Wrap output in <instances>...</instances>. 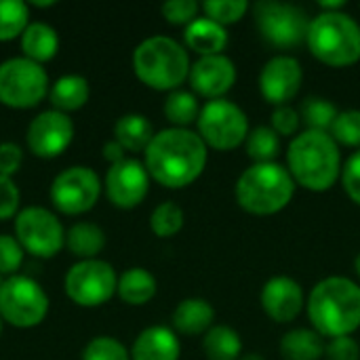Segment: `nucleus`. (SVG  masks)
I'll return each mask as SVG.
<instances>
[{"instance_id": "nucleus-1", "label": "nucleus", "mask_w": 360, "mask_h": 360, "mask_svg": "<svg viewBox=\"0 0 360 360\" xmlns=\"http://www.w3.org/2000/svg\"><path fill=\"white\" fill-rule=\"evenodd\" d=\"M143 156V165L154 181L165 188L179 190L202 175L209 152L198 133L171 127L154 135Z\"/></svg>"}, {"instance_id": "nucleus-2", "label": "nucleus", "mask_w": 360, "mask_h": 360, "mask_svg": "<svg viewBox=\"0 0 360 360\" xmlns=\"http://www.w3.org/2000/svg\"><path fill=\"white\" fill-rule=\"evenodd\" d=\"M308 316L323 338H352L360 327V287L346 276L323 278L308 297Z\"/></svg>"}, {"instance_id": "nucleus-3", "label": "nucleus", "mask_w": 360, "mask_h": 360, "mask_svg": "<svg viewBox=\"0 0 360 360\" xmlns=\"http://www.w3.org/2000/svg\"><path fill=\"white\" fill-rule=\"evenodd\" d=\"M287 169L293 181L310 192H327L342 177V154L325 131H304L287 150Z\"/></svg>"}, {"instance_id": "nucleus-4", "label": "nucleus", "mask_w": 360, "mask_h": 360, "mask_svg": "<svg viewBox=\"0 0 360 360\" xmlns=\"http://www.w3.org/2000/svg\"><path fill=\"white\" fill-rule=\"evenodd\" d=\"M295 181L287 167L278 162L251 165L236 181L234 194L240 209L251 215L281 213L295 194Z\"/></svg>"}, {"instance_id": "nucleus-5", "label": "nucleus", "mask_w": 360, "mask_h": 360, "mask_svg": "<svg viewBox=\"0 0 360 360\" xmlns=\"http://www.w3.org/2000/svg\"><path fill=\"white\" fill-rule=\"evenodd\" d=\"M190 68L188 51L169 36H150L133 51L135 76L154 91H177Z\"/></svg>"}, {"instance_id": "nucleus-6", "label": "nucleus", "mask_w": 360, "mask_h": 360, "mask_svg": "<svg viewBox=\"0 0 360 360\" xmlns=\"http://www.w3.org/2000/svg\"><path fill=\"white\" fill-rule=\"evenodd\" d=\"M310 53L329 68H348L360 59V23L348 13L321 11L308 30Z\"/></svg>"}, {"instance_id": "nucleus-7", "label": "nucleus", "mask_w": 360, "mask_h": 360, "mask_svg": "<svg viewBox=\"0 0 360 360\" xmlns=\"http://www.w3.org/2000/svg\"><path fill=\"white\" fill-rule=\"evenodd\" d=\"M46 93L49 74L40 63L27 57H11L0 63V103L6 108H36Z\"/></svg>"}, {"instance_id": "nucleus-8", "label": "nucleus", "mask_w": 360, "mask_h": 360, "mask_svg": "<svg viewBox=\"0 0 360 360\" xmlns=\"http://www.w3.org/2000/svg\"><path fill=\"white\" fill-rule=\"evenodd\" d=\"M198 135L207 148L228 152L247 141L249 120L243 108L228 99H213L200 108V116L196 120Z\"/></svg>"}, {"instance_id": "nucleus-9", "label": "nucleus", "mask_w": 360, "mask_h": 360, "mask_svg": "<svg viewBox=\"0 0 360 360\" xmlns=\"http://www.w3.org/2000/svg\"><path fill=\"white\" fill-rule=\"evenodd\" d=\"M49 297L30 276H11L0 287V319L19 329H32L46 319Z\"/></svg>"}, {"instance_id": "nucleus-10", "label": "nucleus", "mask_w": 360, "mask_h": 360, "mask_svg": "<svg viewBox=\"0 0 360 360\" xmlns=\"http://www.w3.org/2000/svg\"><path fill=\"white\" fill-rule=\"evenodd\" d=\"M255 23L262 36L276 49H295L306 42L310 17L304 8L287 2H259L253 6Z\"/></svg>"}, {"instance_id": "nucleus-11", "label": "nucleus", "mask_w": 360, "mask_h": 360, "mask_svg": "<svg viewBox=\"0 0 360 360\" xmlns=\"http://www.w3.org/2000/svg\"><path fill=\"white\" fill-rule=\"evenodd\" d=\"M68 297L82 308H97L110 302L118 289L116 270L103 259H80L63 281Z\"/></svg>"}, {"instance_id": "nucleus-12", "label": "nucleus", "mask_w": 360, "mask_h": 360, "mask_svg": "<svg viewBox=\"0 0 360 360\" xmlns=\"http://www.w3.org/2000/svg\"><path fill=\"white\" fill-rule=\"evenodd\" d=\"M15 238L34 257H55L65 245V232L55 213L44 207H25L15 217Z\"/></svg>"}, {"instance_id": "nucleus-13", "label": "nucleus", "mask_w": 360, "mask_h": 360, "mask_svg": "<svg viewBox=\"0 0 360 360\" xmlns=\"http://www.w3.org/2000/svg\"><path fill=\"white\" fill-rule=\"evenodd\" d=\"M51 202L63 215H80L91 211L101 194L99 175L89 167H70L51 184Z\"/></svg>"}, {"instance_id": "nucleus-14", "label": "nucleus", "mask_w": 360, "mask_h": 360, "mask_svg": "<svg viewBox=\"0 0 360 360\" xmlns=\"http://www.w3.org/2000/svg\"><path fill=\"white\" fill-rule=\"evenodd\" d=\"M74 139V122L68 114L57 110H46L38 114L25 133V143L30 152L38 158H55L63 154Z\"/></svg>"}, {"instance_id": "nucleus-15", "label": "nucleus", "mask_w": 360, "mask_h": 360, "mask_svg": "<svg viewBox=\"0 0 360 360\" xmlns=\"http://www.w3.org/2000/svg\"><path fill=\"white\" fill-rule=\"evenodd\" d=\"M150 190V173L143 162L135 158H124L108 169L105 192L114 207L135 209L139 207Z\"/></svg>"}, {"instance_id": "nucleus-16", "label": "nucleus", "mask_w": 360, "mask_h": 360, "mask_svg": "<svg viewBox=\"0 0 360 360\" xmlns=\"http://www.w3.org/2000/svg\"><path fill=\"white\" fill-rule=\"evenodd\" d=\"M304 80L302 63L293 55L272 57L259 74V91L264 99L272 105H289V101L300 93Z\"/></svg>"}, {"instance_id": "nucleus-17", "label": "nucleus", "mask_w": 360, "mask_h": 360, "mask_svg": "<svg viewBox=\"0 0 360 360\" xmlns=\"http://www.w3.org/2000/svg\"><path fill=\"white\" fill-rule=\"evenodd\" d=\"M188 80L196 95H202L209 101L224 99V95L236 82V65L224 53L200 57L198 61L192 63Z\"/></svg>"}, {"instance_id": "nucleus-18", "label": "nucleus", "mask_w": 360, "mask_h": 360, "mask_svg": "<svg viewBox=\"0 0 360 360\" xmlns=\"http://www.w3.org/2000/svg\"><path fill=\"white\" fill-rule=\"evenodd\" d=\"M259 302L264 312L281 325L295 321L306 304L302 285L291 276H272L264 285Z\"/></svg>"}, {"instance_id": "nucleus-19", "label": "nucleus", "mask_w": 360, "mask_h": 360, "mask_svg": "<svg viewBox=\"0 0 360 360\" xmlns=\"http://www.w3.org/2000/svg\"><path fill=\"white\" fill-rule=\"evenodd\" d=\"M179 338L175 331L160 325L143 329L131 348V360H179Z\"/></svg>"}, {"instance_id": "nucleus-20", "label": "nucleus", "mask_w": 360, "mask_h": 360, "mask_svg": "<svg viewBox=\"0 0 360 360\" xmlns=\"http://www.w3.org/2000/svg\"><path fill=\"white\" fill-rule=\"evenodd\" d=\"M188 49L198 53L200 57L209 55H221V51L228 44V32L224 25L215 23L209 17H198L190 25H186L184 32Z\"/></svg>"}, {"instance_id": "nucleus-21", "label": "nucleus", "mask_w": 360, "mask_h": 360, "mask_svg": "<svg viewBox=\"0 0 360 360\" xmlns=\"http://www.w3.org/2000/svg\"><path fill=\"white\" fill-rule=\"evenodd\" d=\"M215 321V308L202 297H188L179 302L173 312V327L184 335H205Z\"/></svg>"}, {"instance_id": "nucleus-22", "label": "nucleus", "mask_w": 360, "mask_h": 360, "mask_svg": "<svg viewBox=\"0 0 360 360\" xmlns=\"http://www.w3.org/2000/svg\"><path fill=\"white\" fill-rule=\"evenodd\" d=\"M21 51H23V57L40 65L51 61L59 51V36L55 27L42 21H32L21 34Z\"/></svg>"}, {"instance_id": "nucleus-23", "label": "nucleus", "mask_w": 360, "mask_h": 360, "mask_svg": "<svg viewBox=\"0 0 360 360\" xmlns=\"http://www.w3.org/2000/svg\"><path fill=\"white\" fill-rule=\"evenodd\" d=\"M91 89L84 76L78 74H65L55 80V84L49 91V99L57 112H76L89 101Z\"/></svg>"}, {"instance_id": "nucleus-24", "label": "nucleus", "mask_w": 360, "mask_h": 360, "mask_svg": "<svg viewBox=\"0 0 360 360\" xmlns=\"http://www.w3.org/2000/svg\"><path fill=\"white\" fill-rule=\"evenodd\" d=\"M154 135V127L143 114H124L114 124V139L127 152H146Z\"/></svg>"}, {"instance_id": "nucleus-25", "label": "nucleus", "mask_w": 360, "mask_h": 360, "mask_svg": "<svg viewBox=\"0 0 360 360\" xmlns=\"http://www.w3.org/2000/svg\"><path fill=\"white\" fill-rule=\"evenodd\" d=\"M325 346V338L314 329H293L281 340V354L285 360H321Z\"/></svg>"}, {"instance_id": "nucleus-26", "label": "nucleus", "mask_w": 360, "mask_h": 360, "mask_svg": "<svg viewBox=\"0 0 360 360\" xmlns=\"http://www.w3.org/2000/svg\"><path fill=\"white\" fill-rule=\"evenodd\" d=\"M156 278L146 268H129L118 278L116 293L129 306H143L156 295Z\"/></svg>"}, {"instance_id": "nucleus-27", "label": "nucleus", "mask_w": 360, "mask_h": 360, "mask_svg": "<svg viewBox=\"0 0 360 360\" xmlns=\"http://www.w3.org/2000/svg\"><path fill=\"white\" fill-rule=\"evenodd\" d=\"M202 350L207 360H240L243 340L232 327L213 325L202 338Z\"/></svg>"}, {"instance_id": "nucleus-28", "label": "nucleus", "mask_w": 360, "mask_h": 360, "mask_svg": "<svg viewBox=\"0 0 360 360\" xmlns=\"http://www.w3.org/2000/svg\"><path fill=\"white\" fill-rule=\"evenodd\" d=\"M65 247L72 255L80 259H97V255L105 247V234L99 226L80 221L74 224L65 234Z\"/></svg>"}, {"instance_id": "nucleus-29", "label": "nucleus", "mask_w": 360, "mask_h": 360, "mask_svg": "<svg viewBox=\"0 0 360 360\" xmlns=\"http://www.w3.org/2000/svg\"><path fill=\"white\" fill-rule=\"evenodd\" d=\"M165 116L177 129H188L200 116V105L194 93L190 91H173L165 101Z\"/></svg>"}, {"instance_id": "nucleus-30", "label": "nucleus", "mask_w": 360, "mask_h": 360, "mask_svg": "<svg viewBox=\"0 0 360 360\" xmlns=\"http://www.w3.org/2000/svg\"><path fill=\"white\" fill-rule=\"evenodd\" d=\"M245 146L253 165L276 162V156L281 152V137L272 127H255L249 131Z\"/></svg>"}, {"instance_id": "nucleus-31", "label": "nucleus", "mask_w": 360, "mask_h": 360, "mask_svg": "<svg viewBox=\"0 0 360 360\" xmlns=\"http://www.w3.org/2000/svg\"><path fill=\"white\" fill-rule=\"evenodd\" d=\"M340 110L333 101L325 97H308L300 105V118L308 127V131H325L329 133Z\"/></svg>"}, {"instance_id": "nucleus-32", "label": "nucleus", "mask_w": 360, "mask_h": 360, "mask_svg": "<svg viewBox=\"0 0 360 360\" xmlns=\"http://www.w3.org/2000/svg\"><path fill=\"white\" fill-rule=\"evenodd\" d=\"M30 25V6L21 0H0V42L13 40Z\"/></svg>"}, {"instance_id": "nucleus-33", "label": "nucleus", "mask_w": 360, "mask_h": 360, "mask_svg": "<svg viewBox=\"0 0 360 360\" xmlns=\"http://www.w3.org/2000/svg\"><path fill=\"white\" fill-rule=\"evenodd\" d=\"M184 221H186L184 209H181L177 202L167 200V202H160V205L152 211L150 228H152V232H154L158 238H171V236H175V234L181 232Z\"/></svg>"}, {"instance_id": "nucleus-34", "label": "nucleus", "mask_w": 360, "mask_h": 360, "mask_svg": "<svg viewBox=\"0 0 360 360\" xmlns=\"http://www.w3.org/2000/svg\"><path fill=\"white\" fill-rule=\"evenodd\" d=\"M200 8L205 11V17H209L215 23L226 27V25L240 21L247 15L249 2H245V0H207L200 4Z\"/></svg>"}, {"instance_id": "nucleus-35", "label": "nucleus", "mask_w": 360, "mask_h": 360, "mask_svg": "<svg viewBox=\"0 0 360 360\" xmlns=\"http://www.w3.org/2000/svg\"><path fill=\"white\" fill-rule=\"evenodd\" d=\"M329 135L335 139L338 146L360 148V110L340 112Z\"/></svg>"}, {"instance_id": "nucleus-36", "label": "nucleus", "mask_w": 360, "mask_h": 360, "mask_svg": "<svg viewBox=\"0 0 360 360\" xmlns=\"http://www.w3.org/2000/svg\"><path fill=\"white\" fill-rule=\"evenodd\" d=\"M82 360H131V352L118 340L110 335H99L84 346Z\"/></svg>"}, {"instance_id": "nucleus-37", "label": "nucleus", "mask_w": 360, "mask_h": 360, "mask_svg": "<svg viewBox=\"0 0 360 360\" xmlns=\"http://www.w3.org/2000/svg\"><path fill=\"white\" fill-rule=\"evenodd\" d=\"M23 264V247L15 236L0 234V276H15Z\"/></svg>"}, {"instance_id": "nucleus-38", "label": "nucleus", "mask_w": 360, "mask_h": 360, "mask_svg": "<svg viewBox=\"0 0 360 360\" xmlns=\"http://www.w3.org/2000/svg\"><path fill=\"white\" fill-rule=\"evenodd\" d=\"M162 17L173 25H190L198 19L200 4L196 0H169L162 4Z\"/></svg>"}, {"instance_id": "nucleus-39", "label": "nucleus", "mask_w": 360, "mask_h": 360, "mask_svg": "<svg viewBox=\"0 0 360 360\" xmlns=\"http://www.w3.org/2000/svg\"><path fill=\"white\" fill-rule=\"evenodd\" d=\"M302 124V118H300V110L291 108V105H278L274 108L272 112V129L276 131L278 137H289V135H295L297 129Z\"/></svg>"}, {"instance_id": "nucleus-40", "label": "nucleus", "mask_w": 360, "mask_h": 360, "mask_svg": "<svg viewBox=\"0 0 360 360\" xmlns=\"http://www.w3.org/2000/svg\"><path fill=\"white\" fill-rule=\"evenodd\" d=\"M19 200H21V194L15 181L11 177L0 175V221L15 217L19 209Z\"/></svg>"}, {"instance_id": "nucleus-41", "label": "nucleus", "mask_w": 360, "mask_h": 360, "mask_svg": "<svg viewBox=\"0 0 360 360\" xmlns=\"http://www.w3.org/2000/svg\"><path fill=\"white\" fill-rule=\"evenodd\" d=\"M342 184L350 200L360 207V150L346 160L342 169Z\"/></svg>"}, {"instance_id": "nucleus-42", "label": "nucleus", "mask_w": 360, "mask_h": 360, "mask_svg": "<svg viewBox=\"0 0 360 360\" xmlns=\"http://www.w3.org/2000/svg\"><path fill=\"white\" fill-rule=\"evenodd\" d=\"M325 360H360V346L354 338H335L325 346Z\"/></svg>"}, {"instance_id": "nucleus-43", "label": "nucleus", "mask_w": 360, "mask_h": 360, "mask_svg": "<svg viewBox=\"0 0 360 360\" xmlns=\"http://www.w3.org/2000/svg\"><path fill=\"white\" fill-rule=\"evenodd\" d=\"M23 162V150L17 143L4 141L0 143V175L13 177Z\"/></svg>"}, {"instance_id": "nucleus-44", "label": "nucleus", "mask_w": 360, "mask_h": 360, "mask_svg": "<svg viewBox=\"0 0 360 360\" xmlns=\"http://www.w3.org/2000/svg\"><path fill=\"white\" fill-rule=\"evenodd\" d=\"M127 150L116 141V139H112V141H108L105 146H103V158L110 162V165H116V162H120V160H124L127 156Z\"/></svg>"}, {"instance_id": "nucleus-45", "label": "nucleus", "mask_w": 360, "mask_h": 360, "mask_svg": "<svg viewBox=\"0 0 360 360\" xmlns=\"http://www.w3.org/2000/svg\"><path fill=\"white\" fill-rule=\"evenodd\" d=\"M240 360H266V356H262V354H257V352H251V354L240 356Z\"/></svg>"}, {"instance_id": "nucleus-46", "label": "nucleus", "mask_w": 360, "mask_h": 360, "mask_svg": "<svg viewBox=\"0 0 360 360\" xmlns=\"http://www.w3.org/2000/svg\"><path fill=\"white\" fill-rule=\"evenodd\" d=\"M53 4H55L53 0H49V2H34L32 0V6H38V8H46V6H53Z\"/></svg>"}, {"instance_id": "nucleus-47", "label": "nucleus", "mask_w": 360, "mask_h": 360, "mask_svg": "<svg viewBox=\"0 0 360 360\" xmlns=\"http://www.w3.org/2000/svg\"><path fill=\"white\" fill-rule=\"evenodd\" d=\"M354 270H356V274L360 276V253L356 255V259H354Z\"/></svg>"}, {"instance_id": "nucleus-48", "label": "nucleus", "mask_w": 360, "mask_h": 360, "mask_svg": "<svg viewBox=\"0 0 360 360\" xmlns=\"http://www.w3.org/2000/svg\"><path fill=\"white\" fill-rule=\"evenodd\" d=\"M0 333H2V319H0Z\"/></svg>"}, {"instance_id": "nucleus-49", "label": "nucleus", "mask_w": 360, "mask_h": 360, "mask_svg": "<svg viewBox=\"0 0 360 360\" xmlns=\"http://www.w3.org/2000/svg\"><path fill=\"white\" fill-rule=\"evenodd\" d=\"M0 287H2V276H0Z\"/></svg>"}]
</instances>
